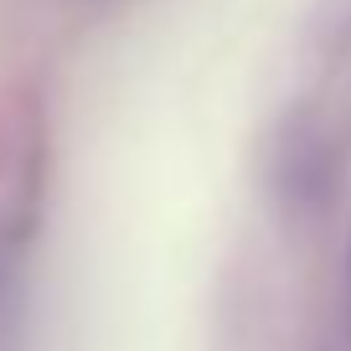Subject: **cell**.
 Wrapping results in <instances>:
<instances>
[{
  "instance_id": "1",
  "label": "cell",
  "mask_w": 351,
  "mask_h": 351,
  "mask_svg": "<svg viewBox=\"0 0 351 351\" xmlns=\"http://www.w3.org/2000/svg\"><path fill=\"white\" fill-rule=\"evenodd\" d=\"M346 289H351V269H346Z\"/></svg>"
}]
</instances>
